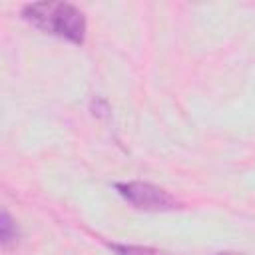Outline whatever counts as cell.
<instances>
[{
  "mask_svg": "<svg viewBox=\"0 0 255 255\" xmlns=\"http://www.w3.org/2000/svg\"><path fill=\"white\" fill-rule=\"evenodd\" d=\"M116 255H171L161 249L153 247H141V245H122V243H110Z\"/></svg>",
  "mask_w": 255,
  "mask_h": 255,
  "instance_id": "obj_3",
  "label": "cell"
},
{
  "mask_svg": "<svg viewBox=\"0 0 255 255\" xmlns=\"http://www.w3.org/2000/svg\"><path fill=\"white\" fill-rule=\"evenodd\" d=\"M16 237H18L16 223L12 221V217L8 215V211L4 209L2 211V217H0V239H2V245L8 247Z\"/></svg>",
  "mask_w": 255,
  "mask_h": 255,
  "instance_id": "obj_4",
  "label": "cell"
},
{
  "mask_svg": "<svg viewBox=\"0 0 255 255\" xmlns=\"http://www.w3.org/2000/svg\"><path fill=\"white\" fill-rule=\"evenodd\" d=\"M22 18L46 34L64 38L72 44H84L86 18L70 2H34L22 8Z\"/></svg>",
  "mask_w": 255,
  "mask_h": 255,
  "instance_id": "obj_1",
  "label": "cell"
},
{
  "mask_svg": "<svg viewBox=\"0 0 255 255\" xmlns=\"http://www.w3.org/2000/svg\"><path fill=\"white\" fill-rule=\"evenodd\" d=\"M225 255H231V253H225Z\"/></svg>",
  "mask_w": 255,
  "mask_h": 255,
  "instance_id": "obj_5",
  "label": "cell"
},
{
  "mask_svg": "<svg viewBox=\"0 0 255 255\" xmlns=\"http://www.w3.org/2000/svg\"><path fill=\"white\" fill-rule=\"evenodd\" d=\"M116 189L128 203H131L137 209L169 211L179 207V201L171 193L147 181H124V183H116Z\"/></svg>",
  "mask_w": 255,
  "mask_h": 255,
  "instance_id": "obj_2",
  "label": "cell"
}]
</instances>
